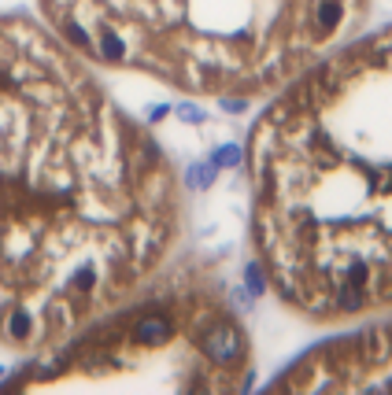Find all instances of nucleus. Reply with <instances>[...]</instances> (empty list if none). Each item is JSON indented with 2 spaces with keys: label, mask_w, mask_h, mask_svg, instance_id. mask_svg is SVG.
Listing matches in <instances>:
<instances>
[{
  "label": "nucleus",
  "mask_w": 392,
  "mask_h": 395,
  "mask_svg": "<svg viewBox=\"0 0 392 395\" xmlns=\"http://www.w3.org/2000/svg\"><path fill=\"white\" fill-rule=\"evenodd\" d=\"M181 229L160 137L45 19L0 11V347L82 333L171 266Z\"/></svg>",
  "instance_id": "f257e3e1"
},
{
  "label": "nucleus",
  "mask_w": 392,
  "mask_h": 395,
  "mask_svg": "<svg viewBox=\"0 0 392 395\" xmlns=\"http://www.w3.org/2000/svg\"><path fill=\"white\" fill-rule=\"evenodd\" d=\"M255 266L311 325L392 314V22L267 96L244 148Z\"/></svg>",
  "instance_id": "f03ea898"
},
{
  "label": "nucleus",
  "mask_w": 392,
  "mask_h": 395,
  "mask_svg": "<svg viewBox=\"0 0 392 395\" xmlns=\"http://www.w3.org/2000/svg\"><path fill=\"white\" fill-rule=\"evenodd\" d=\"M374 0H37L97 67L181 96L267 100L359 34Z\"/></svg>",
  "instance_id": "7ed1b4c3"
},
{
  "label": "nucleus",
  "mask_w": 392,
  "mask_h": 395,
  "mask_svg": "<svg viewBox=\"0 0 392 395\" xmlns=\"http://www.w3.org/2000/svg\"><path fill=\"white\" fill-rule=\"evenodd\" d=\"M252 333L222 281L167 266L82 333L34 354L11 388L230 395L252 385Z\"/></svg>",
  "instance_id": "20e7f679"
},
{
  "label": "nucleus",
  "mask_w": 392,
  "mask_h": 395,
  "mask_svg": "<svg viewBox=\"0 0 392 395\" xmlns=\"http://www.w3.org/2000/svg\"><path fill=\"white\" fill-rule=\"evenodd\" d=\"M304 395H392V314L351 322L289 362L267 385Z\"/></svg>",
  "instance_id": "39448f33"
}]
</instances>
